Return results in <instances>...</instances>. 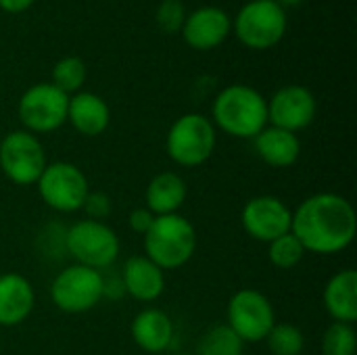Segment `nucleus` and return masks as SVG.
Here are the masks:
<instances>
[{
	"label": "nucleus",
	"mask_w": 357,
	"mask_h": 355,
	"mask_svg": "<svg viewBox=\"0 0 357 355\" xmlns=\"http://www.w3.org/2000/svg\"><path fill=\"white\" fill-rule=\"evenodd\" d=\"M291 232L299 239L305 253L337 255L356 239V209L337 192L312 195L293 211Z\"/></svg>",
	"instance_id": "1"
},
{
	"label": "nucleus",
	"mask_w": 357,
	"mask_h": 355,
	"mask_svg": "<svg viewBox=\"0 0 357 355\" xmlns=\"http://www.w3.org/2000/svg\"><path fill=\"white\" fill-rule=\"evenodd\" d=\"M86 75H88V67L79 56H63L52 67V82L50 84H54L59 90H63L65 94L71 96L75 92H82Z\"/></svg>",
	"instance_id": "23"
},
{
	"label": "nucleus",
	"mask_w": 357,
	"mask_h": 355,
	"mask_svg": "<svg viewBox=\"0 0 357 355\" xmlns=\"http://www.w3.org/2000/svg\"><path fill=\"white\" fill-rule=\"evenodd\" d=\"M123 291L142 303L157 301L165 291V274L146 255H134L126 262L121 274Z\"/></svg>",
	"instance_id": "16"
},
{
	"label": "nucleus",
	"mask_w": 357,
	"mask_h": 355,
	"mask_svg": "<svg viewBox=\"0 0 357 355\" xmlns=\"http://www.w3.org/2000/svg\"><path fill=\"white\" fill-rule=\"evenodd\" d=\"M266 343L272 355H301L305 349V337L301 328L287 322H276L268 333Z\"/></svg>",
	"instance_id": "25"
},
{
	"label": "nucleus",
	"mask_w": 357,
	"mask_h": 355,
	"mask_svg": "<svg viewBox=\"0 0 357 355\" xmlns=\"http://www.w3.org/2000/svg\"><path fill=\"white\" fill-rule=\"evenodd\" d=\"M82 209L88 213V220H96V222H102L109 213H111V199L105 195V192H88Z\"/></svg>",
	"instance_id": "28"
},
{
	"label": "nucleus",
	"mask_w": 357,
	"mask_h": 355,
	"mask_svg": "<svg viewBox=\"0 0 357 355\" xmlns=\"http://www.w3.org/2000/svg\"><path fill=\"white\" fill-rule=\"evenodd\" d=\"M186 197H188L186 180L176 172H161L153 176L144 192L146 209L153 216L178 213L180 207L186 203Z\"/></svg>",
	"instance_id": "21"
},
{
	"label": "nucleus",
	"mask_w": 357,
	"mask_h": 355,
	"mask_svg": "<svg viewBox=\"0 0 357 355\" xmlns=\"http://www.w3.org/2000/svg\"><path fill=\"white\" fill-rule=\"evenodd\" d=\"M232 31V19L220 6H199L186 15V21L180 29L184 42L195 50H213Z\"/></svg>",
	"instance_id": "14"
},
{
	"label": "nucleus",
	"mask_w": 357,
	"mask_h": 355,
	"mask_svg": "<svg viewBox=\"0 0 357 355\" xmlns=\"http://www.w3.org/2000/svg\"><path fill=\"white\" fill-rule=\"evenodd\" d=\"M36 303V293L31 282L17 274H0V326H19L23 324Z\"/></svg>",
	"instance_id": "15"
},
{
	"label": "nucleus",
	"mask_w": 357,
	"mask_h": 355,
	"mask_svg": "<svg viewBox=\"0 0 357 355\" xmlns=\"http://www.w3.org/2000/svg\"><path fill=\"white\" fill-rule=\"evenodd\" d=\"M305 257V249L293 232H287L268 243V259L278 270H293Z\"/></svg>",
	"instance_id": "24"
},
{
	"label": "nucleus",
	"mask_w": 357,
	"mask_h": 355,
	"mask_svg": "<svg viewBox=\"0 0 357 355\" xmlns=\"http://www.w3.org/2000/svg\"><path fill=\"white\" fill-rule=\"evenodd\" d=\"M105 297V276L98 270L73 264L63 268L52 285L50 299L65 314H84Z\"/></svg>",
	"instance_id": "7"
},
{
	"label": "nucleus",
	"mask_w": 357,
	"mask_h": 355,
	"mask_svg": "<svg viewBox=\"0 0 357 355\" xmlns=\"http://www.w3.org/2000/svg\"><path fill=\"white\" fill-rule=\"evenodd\" d=\"M215 126L203 113H186L178 117L165 138L167 157L180 167L203 165L215 149Z\"/></svg>",
	"instance_id": "4"
},
{
	"label": "nucleus",
	"mask_w": 357,
	"mask_h": 355,
	"mask_svg": "<svg viewBox=\"0 0 357 355\" xmlns=\"http://www.w3.org/2000/svg\"><path fill=\"white\" fill-rule=\"evenodd\" d=\"M172 355H190V354H172Z\"/></svg>",
	"instance_id": "32"
},
{
	"label": "nucleus",
	"mask_w": 357,
	"mask_h": 355,
	"mask_svg": "<svg viewBox=\"0 0 357 355\" xmlns=\"http://www.w3.org/2000/svg\"><path fill=\"white\" fill-rule=\"evenodd\" d=\"M46 167V153L36 134L15 130L0 140V169L17 186H31Z\"/></svg>",
	"instance_id": "10"
},
{
	"label": "nucleus",
	"mask_w": 357,
	"mask_h": 355,
	"mask_svg": "<svg viewBox=\"0 0 357 355\" xmlns=\"http://www.w3.org/2000/svg\"><path fill=\"white\" fill-rule=\"evenodd\" d=\"M155 218L157 216H153L146 207H136L132 213H130V228L136 232V234H146L149 232V228L153 226V222H155Z\"/></svg>",
	"instance_id": "29"
},
{
	"label": "nucleus",
	"mask_w": 357,
	"mask_h": 355,
	"mask_svg": "<svg viewBox=\"0 0 357 355\" xmlns=\"http://www.w3.org/2000/svg\"><path fill=\"white\" fill-rule=\"evenodd\" d=\"M69 94L59 90L54 84L44 82L27 88L19 98L17 113L29 134H48L59 130L67 121Z\"/></svg>",
	"instance_id": "9"
},
{
	"label": "nucleus",
	"mask_w": 357,
	"mask_h": 355,
	"mask_svg": "<svg viewBox=\"0 0 357 355\" xmlns=\"http://www.w3.org/2000/svg\"><path fill=\"white\" fill-rule=\"evenodd\" d=\"M357 335L354 324L333 322L322 337V354L324 355H356Z\"/></svg>",
	"instance_id": "26"
},
{
	"label": "nucleus",
	"mask_w": 357,
	"mask_h": 355,
	"mask_svg": "<svg viewBox=\"0 0 357 355\" xmlns=\"http://www.w3.org/2000/svg\"><path fill=\"white\" fill-rule=\"evenodd\" d=\"M276 324L272 301L255 289H241L228 301V326L243 343L266 341Z\"/></svg>",
	"instance_id": "11"
},
{
	"label": "nucleus",
	"mask_w": 357,
	"mask_h": 355,
	"mask_svg": "<svg viewBox=\"0 0 357 355\" xmlns=\"http://www.w3.org/2000/svg\"><path fill=\"white\" fill-rule=\"evenodd\" d=\"M144 239L146 257L161 270H178L190 262L197 249V232L180 213L157 216Z\"/></svg>",
	"instance_id": "3"
},
{
	"label": "nucleus",
	"mask_w": 357,
	"mask_h": 355,
	"mask_svg": "<svg viewBox=\"0 0 357 355\" xmlns=\"http://www.w3.org/2000/svg\"><path fill=\"white\" fill-rule=\"evenodd\" d=\"M33 2L36 0H0V8L10 15H19L23 10H27Z\"/></svg>",
	"instance_id": "30"
},
{
	"label": "nucleus",
	"mask_w": 357,
	"mask_h": 355,
	"mask_svg": "<svg viewBox=\"0 0 357 355\" xmlns=\"http://www.w3.org/2000/svg\"><path fill=\"white\" fill-rule=\"evenodd\" d=\"M243 352L245 343L228 324H218L209 328L197 345V355H243Z\"/></svg>",
	"instance_id": "22"
},
{
	"label": "nucleus",
	"mask_w": 357,
	"mask_h": 355,
	"mask_svg": "<svg viewBox=\"0 0 357 355\" xmlns=\"http://www.w3.org/2000/svg\"><path fill=\"white\" fill-rule=\"evenodd\" d=\"M132 339L146 354H163L174 341L172 318L157 308H146L138 312L132 320Z\"/></svg>",
	"instance_id": "17"
},
{
	"label": "nucleus",
	"mask_w": 357,
	"mask_h": 355,
	"mask_svg": "<svg viewBox=\"0 0 357 355\" xmlns=\"http://www.w3.org/2000/svg\"><path fill=\"white\" fill-rule=\"evenodd\" d=\"M241 224L253 241L268 245L274 239L291 232L293 211L282 199L259 195L245 203L241 211Z\"/></svg>",
	"instance_id": "12"
},
{
	"label": "nucleus",
	"mask_w": 357,
	"mask_h": 355,
	"mask_svg": "<svg viewBox=\"0 0 357 355\" xmlns=\"http://www.w3.org/2000/svg\"><path fill=\"white\" fill-rule=\"evenodd\" d=\"M184 21H186V10L180 0H161L157 8V23L163 31L176 33L182 29Z\"/></svg>",
	"instance_id": "27"
},
{
	"label": "nucleus",
	"mask_w": 357,
	"mask_h": 355,
	"mask_svg": "<svg viewBox=\"0 0 357 355\" xmlns=\"http://www.w3.org/2000/svg\"><path fill=\"white\" fill-rule=\"evenodd\" d=\"M289 17L276 0H249L234 17L232 31L251 50H268L287 33Z\"/></svg>",
	"instance_id": "6"
},
{
	"label": "nucleus",
	"mask_w": 357,
	"mask_h": 355,
	"mask_svg": "<svg viewBox=\"0 0 357 355\" xmlns=\"http://www.w3.org/2000/svg\"><path fill=\"white\" fill-rule=\"evenodd\" d=\"M119 236L105 222L79 220L65 230V251L79 264L92 270H107L119 257Z\"/></svg>",
	"instance_id": "5"
},
{
	"label": "nucleus",
	"mask_w": 357,
	"mask_h": 355,
	"mask_svg": "<svg viewBox=\"0 0 357 355\" xmlns=\"http://www.w3.org/2000/svg\"><path fill=\"white\" fill-rule=\"evenodd\" d=\"M324 308L335 322L356 324L357 320V272L345 268L337 272L324 287Z\"/></svg>",
	"instance_id": "20"
},
{
	"label": "nucleus",
	"mask_w": 357,
	"mask_h": 355,
	"mask_svg": "<svg viewBox=\"0 0 357 355\" xmlns=\"http://www.w3.org/2000/svg\"><path fill=\"white\" fill-rule=\"evenodd\" d=\"M253 144H255L257 157L276 169L295 165L301 155V142H299L297 134L274 128V126H266L253 138Z\"/></svg>",
	"instance_id": "19"
},
{
	"label": "nucleus",
	"mask_w": 357,
	"mask_h": 355,
	"mask_svg": "<svg viewBox=\"0 0 357 355\" xmlns=\"http://www.w3.org/2000/svg\"><path fill=\"white\" fill-rule=\"evenodd\" d=\"M213 126L234 138H255L268 126V100L247 84L226 86L211 105Z\"/></svg>",
	"instance_id": "2"
},
{
	"label": "nucleus",
	"mask_w": 357,
	"mask_h": 355,
	"mask_svg": "<svg viewBox=\"0 0 357 355\" xmlns=\"http://www.w3.org/2000/svg\"><path fill=\"white\" fill-rule=\"evenodd\" d=\"M67 121L82 136H100L111 121V111L105 98L94 92H75L69 96Z\"/></svg>",
	"instance_id": "18"
},
{
	"label": "nucleus",
	"mask_w": 357,
	"mask_h": 355,
	"mask_svg": "<svg viewBox=\"0 0 357 355\" xmlns=\"http://www.w3.org/2000/svg\"><path fill=\"white\" fill-rule=\"evenodd\" d=\"M316 111H318V105H316L312 90L299 84L278 88L268 100V121L274 128H280L293 134L310 128L312 121L316 119Z\"/></svg>",
	"instance_id": "13"
},
{
	"label": "nucleus",
	"mask_w": 357,
	"mask_h": 355,
	"mask_svg": "<svg viewBox=\"0 0 357 355\" xmlns=\"http://www.w3.org/2000/svg\"><path fill=\"white\" fill-rule=\"evenodd\" d=\"M276 2L287 10V8H291V6H299V4H301V2H305V0H276Z\"/></svg>",
	"instance_id": "31"
},
{
	"label": "nucleus",
	"mask_w": 357,
	"mask_h": 355,
	"mask_svg": "<svg viewBox=\"0 0 357 355\" xmlns=\"http://www.w3.org/2000/svg\"><path fill=\"white\" fill-rule=\"evenodd\" d=\"M36 184L42 201L59 213H73L82 209L90 192L86 174L69 161L46 163Z\"/></svg>",
	"instance_id": "8"
}]
</instances>
